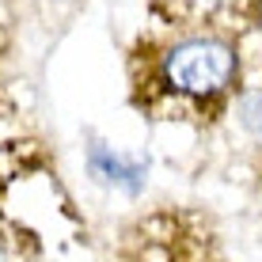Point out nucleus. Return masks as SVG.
Here are the masks:
<instances>
[{"mask_svg": "<svg viewBox=\"0 0 262 262\" xmlns=\"http://www.w3.org/2000/svg\"><path fill=\"white\" fill-rule=\"evenodd\" d=\"M262 0H171L125 50L129 106L156 129L213 137L232 118L251 65Z\"/></svg>", "mask_w": 262, "mask_h": 262, "instance_id": "obj_1", "label": "nucleus"}, {"mask_svg": "<svg viewBox=\"0 0 262 262\" xmlns=\"http://www.w3.org/2000/svg\"><path fill=\"white\" fill-rule=\"evenodd\" d=\"M15 114L0 103V258L46 262L84 239V216L61 183L53 152L19 129Z\"/></svg>", "mask_w": 262, "mask_h": 262, "instance_id": "obj_2", "label": "nucleus"}, {"mask_svg": "<svg viewBox=\"0 0 262 262\" xmlns=\"http://www.w3.org/2000/svg\"><path fill=\"white\" fill-rule=\"evenodd\" d=\"M118 262H232L216 224L190 205H156L122 224Z\"/></svg>", "mask_w": 262, "mask_h": 262, "instance_id": "obj_3", "label": "nucleus"}, {"mask_svg": "<svg viewBox=\"0 0 262 262\" xmlns=\"http://www.w3.org/2000/svg\"><path fill=\"white\" fill-rule=\"evenodd\" d=\"M228 125L236 129V144L251 160L255 175H262V50L251 53L247 80H243V92L236 99V106H232Z\"/></svg>", "mask_w": 262, "mask_h": 262, "instance_id": "obj_4", "label": "nucleus"}, {"mask_svg": "<svg viewBox=\"0 0 262 262\" xmlns=\"http://www.w3.org/2000/svg\"><path fill=\"white\" fill-rule=\"evenodd\" d=\"M88 167H92L95 179L118 186V190H125V194H137L141 186H144L148 160H141V156H122V152H114V148L92 144V152H88Z\"/></svg>", "mask_w": 262, "mask_h": 262, "instance_id": "obj_5", "label": "nucleus"}, {"mask_svg": "<svg viewBox=\"0 0 262 262\" xmlns=\"http://www.w3.org/2000/svg\"><path fill=\"white\" fill-rule=\"evenodd\" d=\"M8 57V0H0V61Z\"/></svg>", "mask_w": 262, "mask_h": 262, "instance_id": "obj_6", "label": "nucleus"}, {"mask_svg": "<svg viewBox=\"0 0 262 262\" xmlns=\"http://www.w3.org/2000/svg\"><path fill=\"white\" fill-rule=\"evenodd\" d=\"M148 4H171V0H148Z\"/></svg>", "mask_w": 262, "mask_h": 262, "instance_id": "obj_7", "label": "nucleus"}]
</instances>
